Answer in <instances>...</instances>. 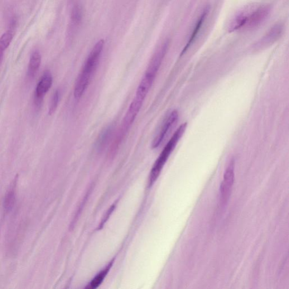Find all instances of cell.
Segmentation results:
<instances>
[{"label": "cell", "mask_w": 289, "mask_h": 289, "mask_svg": "<svg viewBox=\"0 0 289 289\" xmlns=\"http://www.w3.org/2000/svg\"><path fill=\"white\" fill-rule=\"evenodd\" d=\"M104 40H100L96 43L93 50L90 52L88 59L85 62L83 69L82 70L76 81L74 88V97L75 99H80L83 95L86 89L87 88L91 77L99 64L100 56L104 49Z\"/></svg>", "instance_id": "1"}, {"label": "cell", "mask_w": 289, "mask_h": 289, "mask_svg": "<svg viewBox=\"0 0 289 289\" xmlns=\"http://www.w3.org/2000/svg\"><path fill=\"white\" fill-rule=\"evenodd\" d=\"M187 127V123L182 124L168 142L165 148L163 149L160 156H159L157 161L152 168L150 177H149V183L152 185L157 180L164 167L168 159L169 158L171 153L174 150L178 142L184 134Z\"/></svg>", "instance_id": "2"}, {"label": "cell", "mask_w": 289, "mask_h": 289, "mask_svg": "<svg viewBox=\"0 0 289 289\" xmlns=\"http://www.w3.org/2000/svg\"><path fill=\"white\" fill-rule=\"evenodd\" d=\"M234 181V162L232 160L224 172L223 180L220 185V200L223 204H226L229 200Z\"/></svg>", "instance_id": "3"}, {"label": "cell", "mask_w": 289, "mask_h": 289, "mask_svg": "<svg viewBox=\"0 0 289 289\" xmlns=\"http://www.w3.org/2000/svg\"><path fill=\"white\" fill-rule=\"evenodd\" d=\"M258 4H250L240 10L235 14L229 23L228 31L232 32L239 28L246 27L250 16Z\"/></svg>", "instance_id": "4"}, {"label": "cell", "mask_w": 289, "mask_h": 289, "mask_svg": "<svg viewBox=\"0 0 289 289\" xmlns=\"http://www.w3.org/2000/svg\"><path fill=\"white\" fill-rule=\"evenodd\" d=\"M179 118V114L177 110H173L164 122L157 136L153 141L152 147L153 149L157 148L165 139L167 134L170 131L171 128L174 126Z\"/></svg>", "instance_id": "5"}, {"label": "cell", "mask_w": 289, "mask_h": 289, "mask_svg": "<svg viewBox=\"0 0 289 289\" xmlns=\"http://www.w3.org/2000/svg\"><path fill=\"white\" fill-rule=\"evenodd\" d=\"M168 45H169V43L167 41L164 42L162 46L159 48L155 55L153 57L150 64L149 65L146 73L154 76H156L164 57L166 55Z\"/></svg>", "instance_id": "6"}, {"label": "cell", "mask_w": 289, "mask_h": 289, "mask_svg": "<svg viewBox=\"0 0 289 289\" xmlns=\"http://www.w3.org/2000/svg\"><path fill=\"white\" fill-rule=\"evenodd\" d=\"M143 103V101L134 98L131 105L129 106L126 116L124 118L123 124L124 131H126L128 128L131 126L139 110H140Z\"/></svg>", "instance_id": "7"}, {"label": "cell", "mask_w": 289, "mask_h": 289, "mask_svg": "<svg viewBox=\"0 0 289 289\" xmlns=\"http://www.w3.org/2000/svg\"><path fill=\"white\" fill-rule=\"evenodd\" d=\"M53 83V78L49 71L45 72L39 83H38L35 91V102L40 104L44 96L51 87Z\"/></svg>", "instance_id": "8"}, {"label": "cell", "mask_w": 289, "mask_h": 289, "mask_svg": "<svg viewBox=\"0 0 289 289\" xmlns=\"http://www.w3.org/2000/svg\"><path fill=\"white\" fill-rule=\"evenodd\" d=\"M155 78V76L146 73L138 86L134 98L144 101Z\"/></svg>", "instance_id": "9"}, {"label": "cell", "mask_w": 289, "mask_h": 289, "mask_svg": "<svg viewBox=\"0 0 289 289\" xmlns=\"http://www.w3.org/2000/svg\"><path fill=\"white\" fill-rule=\"evenodd\" d=\"M282 31V27L280 25L274 26L271 30L269 31L264 36L261 40L257 43V46H266L268 44H272V42L275 41L280 37Z\"/></svg>", "instance_id": "10"}, {"label": "cell", "mask_w": 289, "mask_h": 289, "mask_svg": "<svg viewBox=\"0 0 289 289\" xmlns=\"http://www.w3.org/2000/svg\"><path fill=\"white\" fill-rule=\"evenodd\" d=\"M209 9L210 8L208 7L206 8L203 13H202L201 16L199 18L198 22H197L196 24L194 30L192 32V34L189 38V40H188V41H187L186 46H185L184 50H183L181 52V55L184 54V53L187 51V50L188 49L189 47L191 45L192 42L195 41L196 36H197V35H198L199 32L200 31L202 25H203V23L205 20L207 15H208V14L209 13Z\"/></svg>", "instance_id": "11"}, {"label": "cell", "mask_w": 289, "mask_h": 289, "mask_svg": "<svg viewBox=\"0 0 289 289\" xmlns=\"http://www.w3.org/2000/svg\"><path fill=\"white\" fill-rule=\"evenodd\" d=\"M41 57L40 53L36 51L33 52L29 62L28 75L31 78L34 76L41 65Z\"/></svg>", "instance_id": "12"}, {"label": "cell", "mask_w": 289, "mask_h": 289, "mask_svg": "<svg viewBox=\"0 0 289 289\" xmlns=\"http://www.w3.org/2000/svg\"><path fill=\"white\" fill-rule=\"evenodd\" d=\"M83 18V8L80 4H76L72 8L71 12V21L74 26H78Z\"/></svg>", "instance_id": "13"}, {"label": "cell", "mask_w": 289, "mask_h": 289, "mask_svg": "<svg viewBox=\"0 0 289 289\" xmlns=\"http://www.w3.org/2000/svg\"><path fill=\"white\" fill-rule=\"evenodd\" d=\"M110 268V266L106 268L103 271L100 272L98 275L94 277L93 280L91 281L88 288H95L99 287L100 285V284L103 282L106 276L107 275Z\"/></svg>", "instance_id": "14"}, {"label": "cell", "mask_w": 289, "mask_h": 289, "mask_svg": "<svg viewBox=\"0 0 289 289\" xmlns=\"http://www.w3.org/2000/svg\"><path fill=\"white\" fill-rule=\"evenodd\" d=\"M13 34L12 31H8L4 33L0 38V49L6 51L11 44L13 40Z\"/></svg>", "instance_id": "15"}, {"label": "cell", "mask_w": 289, "mask_h": 289, "mask_svg": "<svg viewBox=\"0 0 289 289\" xmlns=\"http://www.w3.org/2000/svg\"><path fill=\"white\" fill-rule=\"evenodd\" d=\"M16 195L13 190L9 191L7 194L4 202V208L7 211H10L13 209L15 204Z\"/></svg>", "instance_id": "16"}, {"label": "cell", "mask_w": 289, "mask_h": 289, "mask_svg": "<svg viewBox=\"0 0 289 289\" xmlns=\"http://www.w3.org/2000/svg\"><path fill=\"white\" fill-rule=\"evenodd\" d=\"M59 91H56L54 96H53V98L51 101L50 107V115H52L55 112L57 108L58 104H59Z\"/></svg>", "instance_id": "17"}, {"label": "cell", "mask_w": 289, "mask_h": 289, "mask_svg": "<svg viewBox=\"0 0 289 289\" xmlns=\"http://www.w3.org/2000/svg\"><path fill=\"white\" fill-rule=\"evenodd\" d=\"M111 133V130L110 128H108L107 130H106L102 134H101V137L99 139L98 141V146L99 148H102L107 142L108 139L109 137L110 134Z\"/></svg>", "instance_id": "18"}]
</instances>
